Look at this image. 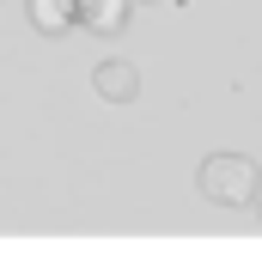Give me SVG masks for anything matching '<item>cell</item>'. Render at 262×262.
<instances>
[{"mask_svg": "<svg viewBox=\"0 0 262 262\" xmlns=\"http://www.w3.org/2000/svg\"><path fill=\"white\" fill-rule=\"evenodd\" d=\"M92 92H98L104 104H134V98H140V67L116 61V55L98 61V67H92Z\"/></svg>", "mask_w": 262, "mask_h": 262, "instance_id": "obj_2", "label": "cell"}, {"mask_svg": "<svg viewBox=\"0 0 262 262\" xmlns=\"http://www.w3.org/2000/svg\"><path fill=\"white\" fill-rule=\"evenodd\" d=\"M128 12H134V0H79V25L98 31V37H122Z\"/></svg>", "mask_w": 262, "mask_h": 262, "instance_id": "obj_3", "label": "cell"}, {"mask_svg": "<svg viewBox=\"0 0 262 262\" xmlns=\"http://www.w3.org/2000/svg\"><path fill=\"white\" fill-rule=\"evenodd\" d=\"M195 189L213 207H250L262 195V171H256V159H244V152H213V159H201Z\"/></svg>", "mask_w": 262, "mask_h": 262, "instance_id": "obj_1", "label": "cell"}, {"mask_svg": "<svg viewBox=\"0 0 262 262\" xmlns=\"http://www.w3.org/2000/svg\"><path fill=\"white\" fill-rule=\"evenodd\" d=\"M25 12H31V31L43 37H67L79 25V0H25Z\"/></svg>", "mask_w": 262, "mask_h": 262, "instance_id": "obj_4", "label": "cell"}]
</instances>
